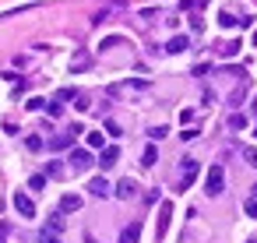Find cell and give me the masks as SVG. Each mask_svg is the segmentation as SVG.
<instances>
[{
  "instance_id": "3",
  "label": "cell",
  "mask_w": 257,
  "mask_h": 243,
  "mask_svg": "<svg viewBox=\"0 0 257 243\" xmlns=\"http://www.w3.org/2000/svg\"><path fill=\"white\" fill-rule=\"evenodd\" d=\"M67 162H71V166H74V169H78V173H85V169H88V166H92V162H95V159H92V152H88V148H74V152H71V159H67Z\"/></svg>"
},
{
  "instance_id": "17",
  "label": "cell",
  "mask_w": 257,
  "mask_h": 243,
  "mask_svg": "<svg viewBox=\"0 0 257 243\" xmlns=\"http://www.w3.org/2000/svg\"><path fill=\"white\" fill-rule=\"evenodd\" d=\"M64 225H67V222H64V211H53V215H50V225H46V229H50V232H60Z\"/></svg>"
},
{
  "instance_id": "12",
  "label": "cell",
  "mask_w": 257,
  "mask_h": 243,
  "mask_svg": "<svg viewBox=\"0 0 257 243\" xmlns=\"http://www.w3.org/2000/svg\"><path fill=\"white\" fill-rule=\"evenodd\" d=\"M88 190H92V194H95V197H109V190H113V187H109V183H106V180H102V176H95V180H92V183H88Z\"/></svg>"
},
{
  "instance_id": "29",
  "label": "cell",
  "mask_w": 257,
  "mask_h": 243,
  "mask_svg": "<svg viewBox=\"0 0 257 243\" xmlns=\"http://www.w3.org/2000/svg\"><path fill=\"white\" fill-rule=\"evenodd\" d=\"M243 208H246V215H250V218H257V201H253V197H246V204H243Z\"/></svg>"
},
{
  "instance_id": "15",
  "label": "cell",
  "mask_w": 257,
  "mask_h": 243,
  "mask_svg": "<svg viewBox=\"0 0 257 243\" xmlns=\"http://www.w3.org/2000/svg\"><path fill=\"white\" fill-rule=\"evenodd\" d=\"M155 159H159V152H155V145H148V148L141 152V166H145V169H152V166H155Z\"/></svg>"
},
{
  "instance_id": "33",
  "label": "cell",
  "mask_w": 257,
  "mask_h": 243,
  "mask_svg": "<svg viewBox=\"0 0 257 243\" xmlns=\"http://www.w3.org/2000/svg\"><path fill=\"white\" fill-rule=\"evenodd\" d=\"M246 243H257V239H246Z\"/></svg>"
},
{
  "instance_id": "14",
  "label": "cell",
  "mask_w": 257,
  "mask_h": 243,
  "mask_svg": "<svg viewBox=\"0 0 257 243\" xmlns=\"http://www.w3.org/2000/svg\"><path fill=\"white\" fill-rule=\"evenodd\" d=\"M88 67H92V57H88V53H78V57L71 60V71H88Z\"/></svg>"
},
{
  "instance_id": "4",
  "label": "cell",
  "mask_w": 257,
  "mask_h": 243,
  "mask_svg": "<svg viewBox=\"0 0 257 243\" xmlns=\"http://www.w3.org/2000/svg\"><path fill=\"white\" fill-rule=\"evenodd\" d=\"M250 22H253V18H250V15H246V18H236V15H232V11H218V25H222V29H239V25H243V29H246V25H250Z\"/></svg>"
},
{
  "instance_id": "11",
  "label": "cell",
  "mask_w": 257,
  "mask_h": 243,
  "mask_svg": "<svg viewBox=\"0 0 257 243\" xmlns=\"http://www.w3.org/2000/svg\"><path fill=\"white\" fill-rule=\"evenodd\" d=\"M74 138H78V134H71V131H67V134H57V138L50 141V148H53V152H60V148H71V145H74Z\"/></svg>"
},
{
  "instance_id": "31",
  "label": "cell",
  "mask_w": 257,
  "mask_h": 243,
  "mask_svg": "<svg viewBox=\"0 0 257 243\" xmlns=\"http://www.w3.org/2000/svg\"><path fill=\"white\" fill-rule=\"evenodd\" d=\"M11 232V222H0V243H4V236Z\"/></svg>"
},
{
  "instance_id": "20",
  "label": "cell",
  "mask_w": 257,
  "mask_h": 243,
  "mask_svg": "<svg viewBox=\"0 0 257 243\" xmlns=\"http://www.w3.org/2000/svg\"><path fill=\"white\" fill-rule=\"evenodd\" d=\"M166 134H169V127H152V131H148V138H152V141H162Z\"/></svg>"
},
{
  "instance_id": "30",
  "label": "cell",
  "mask_w": 257,
  "mask_h": 243,
  "mask_svg": "<svg viewBox=\"0 0 257 243\" xmlns=\"http://www.w3.org/2000/svg\"><path fill=\"white\" fill-rule=\"evenodd\" d=\"M180 138H183V141H194V138H197V127H183V134H180Z\"/></svg>"
},
{
  "instance_id": "34",
  "label": "cell",
  "mask_w": 257,
  "mask_h": 243,
  "mask_svg": "<svg viewBox=\"0 0 257 243\" xmlns=\"http://www.w3.org/2000/svg\"><path fill=\"white\" fill-rule=\"evenodd\" d=\"M253 134H257V131H253Z\"/></svg>"
},
{
  "instance_id": "21",
  "label": "cell",
  "mask_w": 257,
  "mask_h": 243,
  "mask_svg": "<svg viewBox=\"0 0 257 243\" xmlns=\"http://www.w3.org/2000/svg\"><path fill=\"white\" fill-rule=\"evenodd\" d=\"M29 187H32V190H43V187H46V176H43V173H36V176L29 180Z\"/></svg>"
},
{
  "instance_id": "19",
  "label": "cell",
  "mask_w": 257,
  "mask_h": 243,
  "mask_svg": "<svg viewBox=\"0 0 257 243\" xmlns=\"http://www.w3.org/2000/svg\"><path fill=\"white\" fill-rule=\"evenodd\" d=\"M85 134H88V138H85L88 148H102V134H99V131H85Z\"/></svg>"
},
{
  "instance_id": "10",
  "label": "cell",
  "mask_w": 257,
  "mask_h": 243,
  "mask_svg": "<svg viewBox=\"0 0 257 243\" xmlns=\"http://www.w3.org/2000/svg\"><path fill=\"white\" fill-rule=\"evenodd\" d=\"M187 46H190V39H187V36H173V39L166 43V53H183Z\"/></svg>"
},
{
  "instance_id": "8",
  "label": "cell",
  "mask_w": 257,
  "mask_h": 243,
  "mask_svg": "<svg viewBox=\"0 0 257 243\" xmlns=\"http://www.w3.org/2000/svg\"><path fill=\"white\" fill-rule=\"evenodd\" d=\"M141 239V222H131V225H123V232H120V243H138Z\"/></svg>"
},
{
  "instance_id": "13",
  "label": "cell",
  "mask_w": 257,
  "mask_h": 243,
  "mask_svg": "<svg viewBox=\"0 0 257 243\" xmlns=\"http://www.w3.org/2000/svg\"><path fill=\"white\" fill-rule=\"evenodd\" d=\"M78 208H81V197H78V194H64V197H60V211H64V215H67V211H78Z\"/></svg>"
},
{
  "instance_id": "27",
  "label": "cell",
  "mask_w": 257,
  "mask_h": 243,
  "mask_svg": "<svg viewBox=\"0 0 257 243\" xmlns=\"http://www.w3.org/2000/svg\"><path fill=\"white\" fill-rule=\"evenodd\" d=\"M239 53V43H229V46H222V57H236Z\"/></svg>"
},
{
  "instance_id": "6",
  "label": "cell",
  "mask_w": 257,
  "mask_h": 243,
  "mask_svg": "<svg viewBox=\"0 0 257 243\" xmlns=\"http://www.w3.org/2000/svg\"><path fill=\"white\" fill-rule=\"evenodd\" d=\"M116 162H120V148H116V145H106L102 155H99V166L109 169V166H116Z\"/></svg>"
},
{
  "instance_id": "26",
  "label": "cell",
  "mask_w": 257,
  "mask_h": 243,
  "mask_svg": "<svg viewBox=\"0 0 257 243\" xmlns=\"http://www.w3.org/2000/svg\"><path fill=\"white\" fill-rule=\"evenodd\" d=\"M243 159H246V162L257 169V148H243Z\"/></svg>"
},
{
  "instance_id": "32",
  "label": "cell",
  "mask_w": 257,
  "mask_h": 243,
  "mask_svg": "<svg viewBox=\"0 0 257 243\" xmlns=\"http://www.w3.org/2000/svg\"><path fill=\"white\" fill-rule=\"evenodd\" d=\"M250 197H253V201H257V183H253V187H250Z\"/></svg>"
},
{
  "instance_id": "5",
  "label": "cell",
  "mask_w": 257,
  "mask_h": 243,
  "mask_svg": "<svg viewBox=\"0 0 257 243\" xmlns=\"http://www.w3.org/2000/svg\"><path fill=\"white\" fill-rule=\"evenodd\" d=\"M15 208H18V215H22V218H36V204H32V197H29V194H22V190L15 194Z\"/></svg>"
},
{
  "instance_id": "22",
  "label": "cell",
  "mask_w": 257,
  "mask_h": 243,
  "mask_svg": "<svg viewBox=\"0 0 257 243\" xmlns=\"http://www.w3.org/2000/svg\"><path fill=\"white\" fill-rule=\"evenodd\" d=\"M39 243H60V236L50 232V229H43V232H39Z\"/></svg>"
},
{
  "instance_id": "1",
  "label": "cell",
  "mask_w": 257,
  "mask_h": 243,
  "mask_svg": "<svg viewBox=\"0 0 257 243\" xmlns=\"http://www.w3.org/2000/svg\"><path fill=\"white\" fill-rule=\"evenodd\" d=\"M222 190H225V169H222V166L215 162V166L208 169V180H204V194H208V197H218Z\"/></svg>"
},
{
  "instance_id": "25",
  "label": "cell",
  "mask_w": 257,
  "mask_h": 243,
  "mask_svg": "<svg viewBox=\"0 0 257 243\" xmlns=\"http://www.w3.org/2000/svg\"><path fill=\"white\" fill-rule=\"evenodd\" d=\"M25 145H29V152H39V148H43V138L32 134V138H25Z\"/></svg>"
},
{
  "instance_id": "16",
  "label": "cell",
  "mask_w": 257,
  "mask_h": 243,
  "mask_svg": "<svg viewBox=\"0 0 257 243\" xmlns=\"http://www.w3.org/2000/svg\"><path fill=\"white\" fill-rule=\"evenodd\" d=\"M71 99L78 102V99H81V92H78V88H60V92H57V102H71Z\"/></svg>"
},
{
  "instance_id": "7",
  "label": "cell",
  "mask_w": 257,
  "mask_h": 243,
  "mask_svg": "<svg viewBox=\"0 0 257 243\" xmlns=\"http://www.w3.org/2000/svg\"><path fill=\"white\" fill-rule=\"evenodd\" d=\"M113 194H116V197H120V201H131V197H134V194H138V187H134V180H120V183H116V190H113Z\"/></svg>"
},
{
  "instance_id": "9",
  "label": "cell",
  "mask_w": 257,
  "mask_h": 243,
  "mask_svg": "<svg viewBox=\"0 0 257 243\" xmlns=\"http://www.w3.org/2000/svg\"><path fill=\"white\" fill-rule=\"evenodd\" d=\"M169 215H173V204L162 201V208H159V236H166V229H169Z\"/></svg>"
},
{
  "instance_id": "18",
  "label": "cell",
  "mask_w": 257,
  "mask_h": 243,
  "mask_svg": "<svg viewBox=\"0 0 257 243\" xmlns=\"http://www.w3.org/2000/svg\"><path fill=\"white\" fill-rule=\"evenodd\" d=\"M246 124H250V120H246L243 113H232V116H229V127H232V131H243Z\"/></svg>"
},
{
  "instance_id": "23",
  "label": "cell",
  "mask_w": 257,
  "mask_h": 243,
  "mask_svg": "<svg viewBox=\"0 0 257 243\" xmlns=\"http://www.w3.org/2000/svg\"><path fill=\"white\" fill-rule=\"evenodd\" d=\"M46 113H50V116H60V113H64V106L53 99V102H46Z\"/></svg>"
},
{
  "instance_id": "2",
  "label": "cell",
  "mask_w": 257,
  "mask_h": 243,
  "mask_svg": "<svg viewBox=\"0 0 257 243\" xmlns=\"http://www.w3.org/2000/svg\"><path fill=\"white\" fill-rule=\"evenodd\" d=\"M180 173H183V180H180V187L187 190V187L194 183V176L201 173V162H197V159H180Z\"/></svg>"
},
{
  "instance_id": "24",
  "label": "cell",
  "mask_w": 257,
  "mask_h": 243,
  "mask_svg": "<svg viewBox=\"0 0 257 243\" xmlns=\"http://www.w3.org/2000/svg\"><path fill=\"white\" fill-rule=\"evenodd\" d=\"M106 134H109V138H120V124H116V120H106Z\"/></svg>"
},
{
  "instance_id": "28",
  "label": "cell",
  "mask_w": 257,
  "mask_h": 243,
  "mask_svg": "<svg viewBox=\"0 0 257 243\" xmlns=\"http://www.w3.org/2000/svg\"><path fill=\"white\" fill-rule=\"evenodd\" d=\"M243 95H246V85H239V88L229 95V102H243Z\"/></svg>"
}]
</instances>
